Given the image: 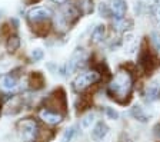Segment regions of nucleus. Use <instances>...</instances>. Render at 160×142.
I'll return each instance as SVG.
<instances>
[{"instance_id":"nucleus-1","label":"nucleus","mask_w":160,"mask_h":142,"mask_svg":"<svg viewBox=\"0 0 160 142\" xmlns=\"http://www.w3.org/2000/svg\"><path fill=\"white\" fill-rule=\"evenodd\" d=\"M132 89H133V78L132 73L126 69H120L109 85L110 95L119 103H127L130 101Z\"/></svg>"},{"instance_id":"nucleus-2","label":"nucleus","mask_w":160,"mask_h":142,"mask_svg":"<svg viewBox=\"0 0 160 142\" xmlns=\"http://www.w3.org/2000/svg\"><path fill=\"white\" fill-rule=\"evenodd\" d=\"M52 17H53V12L44 6L33 7L27 13V20H29L30 26L39 36H46L49 33Z\"/></svg>"},{"instance_id":"nucleus-3","label":"nucleus","mask_w":160,"mask_h":142,"mask_svg":"<svg viewBox=\"0 0 160 142\" xmlns=\"http://www.w3.org/2000/svg\"><path fill=\"white\" fill-rule=\"evenodd\" d=\"M99 81H100V73L97 71L83 72V73L77 75L76 79L73 81V88L76 92H83Z\"/></svg>"},{"instance_id":"nucleus-4","label":"nucleus","mask_w":160,"mask_h":142,"mask_svg":"<svg viewBox=\"0 0 160 142\" xmlns=\"http://www.w3.org/2000/svg\"><path fill=\"white\" fill-rule=\"evenodd\" d=\"M17 128H19L22 136H23L24 139H27V141H36V139L39 138V135L42 134L39 124L32 118L22 119V121L17 124Z\"/></svg>"},{"instance_id":"nucleus-5","label":"nucleus","mask_w":160,"mask_h":142,"mask_svg":"<svg viewBox=\"0 0 160 142\" xmlns=\"http://www.w3.org/2000/svg\"><path fill=\"white\" fill-rule=\"evenodd\" d=\"M44 103L47 105V109H52V111H64L66 109V93L63 92V89H59V91H54L49 95V98L44 101Z\"/></svg>"},{"instance_id":"nucleus-6","label":"nucleus","mask_w":160,"mask_h":142,"mask_svg":"<svg viewBox=\"0 0 160 142\" xmlns=\"http://www.w3.org/2000/svg\"><path fill=\"white\" fill-rule=\"evenodd\" d=\"M39 116L47 125H59L60 122L63 121V115H62L60 112L52 111V109H47V108L42 109V111L39 112Z\"/></svg>"},{"instance_id":"nucleus-7","label":"nucleus","mask_w":160,"mask_h":142,"mask_svg":"<svg viewBox=\"0 0 160 142\" xmlns=\"http://www.w3.org/2000/svg\"><path fill=\"white\" fill-rule=\"evenodd\" d=\"M109 9L110 14L114 17V20H120V19H124V16H126L127 4L124 0H112L109 4Z\"/></svg>"},{"instance_id":"nucleus-8","label":"nucleus","mask_w":160,"mask_h":142,"mask_svg":"<svg viewBox=\"0 0 160 142\" xmlns=\"http://www.w3.org/2000/svg\"><path fill=\"white\" fill-rule=\"evenodd\" d=\"M84 60H86V55H84L83 49H77V50L73 53V56L70 58L69 63H67V66H66L67 73H73V72H76L77 69L83 65Z\"/></svg>"},{"instance_id":"nucleus-9","label":"nucleus","mask_w":160,"mask_h":142,"mask_svg":"<svg viewBox=\"0 0 160 142\" xmlns=\"http://www.w3.org/2000/svg\"><path fill=\"white\" fill-rule=\"evenodd\" d=\"M17 89V79L13 75H2L0 76V91L10 93Z\"/></svg>"},{"instance_id":"nucleus-10","label":"nucleus","mask_w":160,"mask_h":142,"mask_svg":"<svg viewBox=\"0 0 160 142\" xmlns=\"http://www.w3.org/2000/svg\"><path fill=\"white\" fill-rule=\"evenodd\" d=\"M107 135H109V128H107V125L103 124V122H97L96 126H94L93 131H92V138L96 142H103Z\"/></svg>"},{"instance_id":"nucleus-11","label":"nucleus","mask_w":160,"mask_h":142,"mask_svg":"<svg viewBox=\"0 0 160 142\" xmlns=\"http://www.w3.org/2000/svg\"><path fill=\"white\" fill-rule=\"evenodd\" d=\"M144 99L146 102L152 103V102H156L160 99V86L156 83L149 85L146 88V92H144Z\"/></svg>"},{"instance_id":"nucleus-12","label":"nucleus","mask_w":160,"mask_h":142,"mask_svg":"<svg viewBox=\"0 0 160 142\" xmlns=\"http://www.w3.org/2000/svg\"><path fill=\"white\" fill-rule=\"evenodd\" d=\"M29 83L34 89H42L44 86V76L40 72H33L29 76Z\"/></svg>"},{"instance_id":"nucleus-13","label":"nucleus","mask_w":160,"mask_h":142,"mask_svg":"<svg viewBox=\"0 0 160 142\" xmlns=\"http://www.w3.org/2000/svg\"><path fill=\"white\" fill-rule=\"evenodd\" d=\"M104 34H106V26H103V24L96 26L92 32V37H90L92 43H100L104 39Z\"/></svg>"},{"instance_id":"nucleus-14","label":"nucleus","mask_w":160,"mask_h":142,"mask_svg":"<svg viewBox=\"0 0 160 142\" xmlns=\"http://www.w3.org/2000/svg\"><path fill=\"white\" fill-rule=\"evenodd\" d=\"M19 47H20V39H19V36H16V34H10V36L7 37V42H6L7 52H10V53H14V52H16Z\"/></svg>"},{"instance_id":"nucleus-15","label":"nucleus","mask_w":160,"mask_h":142,"mask_svg":"<svg viewBox=\"0 0 160 142\" xmlns=\"http://www.w3.org/2000/svg\"><path fill=\"white\" fill-rule=\"evenodd\" d=\"M130 113H132V116H133L136 121L147 122V115H146V112L143 111V108H142V106H134V108H132Z\"/></svg>"},{"instance_id":"nucleus-16","label":"nucleus","mask_w":160,"mask_h":142,"mask_svg":"<svg viewBox=\"0 0 160 142\" xmlns=\"http://www.w3.org/2000/svg\"><path fill=\"white\" fill-rule=\"evenodd\" d=\"M76 134H77V126H70L63 132L60 142H72L74 139V136H76Z\"/></svg>"},{"instance_id":"nucleus-17","label":"nucleus","mask_w":160,"mask_h":142,"mask_svg":"<svg viewBox=\"0 0 160 142\" xmlns=\"http://www.w3.org/2000/svg\"><path fill=\"white\" fill-rule=\"evenodd\" d=\"M94 118H96V115L94 113H87V115H84L83 118L80 119V128L82 129H89L90 126H92V124L94 122Z\"/></svg>"},{"instance_id":"nucleus-18","label":"nucleus","mask_w":160,"mask_h":142,"mask_svg":"<svg viewBox=\"0 0 160 142\" xmlns=\"http://www.w3.org/2000/svg\"><path fill=\"white\" fill-rule=\"evenodd\" d=\"M30 58L34 62L42 60V59H43V50H42V49H33L32 53H30Z\"/></svg>"},{"instance_id":"nucleus-19","label":"nucleus","mask_w":160,"mask_h":142,"mask_svg":"<svg viewBox=\"0 0 160 142\" xmlns=\"http://www.w3.org/2000/svg\"><path fill=\"white\" fill-rule=\"evenodd\" d=\"M104 113H106V116L109 119H113V121H116V119H119V112L114 111L113 108H104Z\"/></svg>"},{"instance_id":"nucleus-20","label":"nucleus","mask_w":160,"mask_h":142,"mask_svg":"<svg viewBox=\"0 0 160 142\" xmlns=\"http://www.w3.org/2000/svg\"><path fill=\"white\" fill-rule=\"evenodd\" d=\"M99 12H100V14L102 16H104V17H109L110 16V9H109V4H106V3H102L99 6Z\"/></svg>"},{"instance_id":"nucleus-21","label":"nucleus","mask_w":160,"mask_h":142,"mask_svg":"<svg viewBox=\"0 0 160 142\" xmlns=\"http://www.w3.org/2000/svg\"><path fill=\"white\" fill-rule=\"evenodd\" d=\"M154 20H156V26L160 30V4L154 9Z\"/></svg>"},{"instance_id":"nucleus-22","label":"nucleus","mask_w":160,"mask_h":142,"mask_svg":"<svg viewBox=\"0 0 160 142\" xmlns=\"http://www.w3.org/2000/svg\"><path fill=\"white\" fill-rule=\"evenodd\" d=\"M152 37H153V39H152V42H153L154 47H156V50H160V36L154 33Z\"/></svg>"},{"instance_id":"nucleus-23","label":"nucleus","mask_w":160,"mask_h":142,"mask_svg":"<svg viewBox=\"0 0 160 142\" xmlns=\"http://www.w3.org/2000/svg\"><path fill=\"white\" fill-rule=\"evenodd\" d=\"M157 0H142L140 2V6H146V7H152L153 4H156Z\"/></svg>"},{"instance_id":"nucleus-24","label":"nucleus","mask_w":160,"mask_h":142,"mask_svg":"<svg viewBox=\"0 0 160 142\" xmlns=\"http://www.w3.org/2000/svg\"><path fill=\"white\" fill-rule=\"evenodd\" d=\"M154 135H156L157 138L160 139V124H159V125L156 126V128H154Z\"/></svg>"},{"instance_id":"nucleus-25","label":"nucleus","mask_w":160,"mask_h":142,"mask_svg":"<svg viewBox=\"0 0 160 142\" xmlns=\"http://www.w3.org/2000/svg\"><path fill=\"white\" fill-rule=\"evenodd\" d=\"M54 3H57V4H64L67 2V0H53Z\"/></svg>"}]
</instances>
